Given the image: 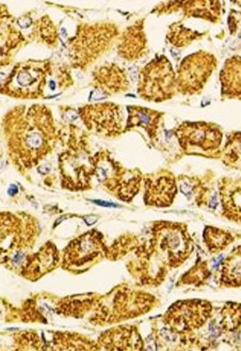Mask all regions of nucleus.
Here are the masks:
<instances>
[{
	"label": "nucleus",
	"instance_id": "obj_1",
	"mask_svg": "<svg viewBox=\"0 0 241 351\" xmlns=\"http://www.w3.org/2000/svg\"><path fill=\"white\" fill-rule=\"evenodd\" d=\"M3 130L9 156L21 172L38 166L55 147V121L44 105L15 107L3 118Z\"/></svg>",
	"mask_w": 241,
	"mask_h": 351
},
{
	"label": "nucleus",
	"instance_id": "obj_2",
	"mask_svg": "<svg viewBox=\"0 0 241 351\" xmlns=\"http://www.w3.org/2000/svg\"><path fill=\"white\" fill-rule=\"evenodd\" d=\"M157 302L158 300L147 291L120 285L104 298L99 297L91 322L105 326L131 319L150 312L157 306Z\"/></svg>",
	"mask_w": 241,
	"mask_h": 351
},
{
	"label": "nucleus",
	"instance_id": "obj_3",
	"mask_svg": "<svg viewBox=\"0 0 241 351\" xmlns=\"http://www.w3.org/2000/svg\"><path fill=\"white\" fill-rule=\"evenodd\" d=\"M120 32L112 23L82 24L68 41V53L75 68L86 70L106 53L114 41H118Z\"/></svg>",
	"mask_w": 241,
	"mask_h": 351
},
{
	"label": "nucleus",
	"instance_id": "obj_4",
	"mask_svg": "<svg viewBox=\"0 0 241 351\" xmlns=\"http://www.w3.org/2000/svg\"><path fill=\"white\" fill-rule=\"evenodd\" d=\"M91 162L99 184L118 200L131 202L140 191L141 184L144 180L140 170L124 168L107 151L93 155Z\"/></svg>",
	"mask_w": 241,
	"mask_h": 351
},
{
	"label": "nucleus",
	"instance_id": "obj_5",
	"mask_svg": "<svg viewBox=\"0 0 241 351\" xmlns=\"http://www.w3.org/2000/svg\"><path fill=\"white\" fill-rule=\"evenodd\" d=\"M149 243L169 268L179 267L190 258L193 251L188 228L181 222H154Z\"/></svg>",
	"mask_w": 241,
	"mask_h": 351
},
{
	"label": "nucleus",
	"instance_id": "obj_6",
	"mask_svg": "<svg viewBox=\"0 0 241 351\" xmlns=\"http://www.w3.org/2000/svg\"><path fill=\"white\" fill-rule=\"evenodd\" d=\"M49 61H25L18 63L1 82V93L15 99L41 97L51 76Z\"/></svg>",
	"mask_w": 241,
	"mask_h": 351
},
{
	"label": "nucleus",
	"instance_id": "obj_7",
	"mask_svg": "<svg viewBox=\"0 0 241 351\" xmlns=\"http://www.w3.org/2000/svg\"><path fill=\"white\" fill-rule=\"evenodd\" d=\"M174 135L186 155L220 159L222 157L223 132L214 123L183 122Z\"/></svg>",
	"mask_w": 241,
	"mask_h": 351
},
{
	"label": "nucleus",
	"instance_id": "obj_8",
	"mask_svg": "<svg viewBox=\"0 0 241 351\" xmlns=\"http://www.w3.org/2000/svg\"><path fill=\"white\" fill-rule=\"evenodd\" d=\"M176 92V74L166 56H157L141 69L138 84V95L140 99L162 103L173 99Z\"/></svg>",
	"mask_w": 241,
	"mask_h": 351
},
{
	"label": "nucleus",
	"instance_id": "obj_9",
	"mask_svg": "<svg viewBox=\"0 0 241 351\" xmlns=\"http://www.w3.org/2000/svg\"><path fill=\"white\" fill-rule=\"evenodd\" d=\"M212 306L210 301L183 300L176 302L164 315V322L168 330L179 337H192L196 331L207 325L212 316Z\"/></svg>",
	"mask_w": 241,
	"mask_h": 351
},
{
	"label": "nucleus",
	"instance_id": "obj_10",
	"mask_svg": "<svg viewBox=\"0 0 241 351\" xmlns=\"http://www.w3.org/2000/svg\"><path fill=\"white\" fill-rule=\"evenodd\" d=\"M217 66V58L208 51H199L187 56L176 73L177 92L183 95L200 94Z\"/></svg>",
	"mask_w": 241,
	"mask_h": 351
},
{
	"label": "nucleus",
	"instance_id": "obj_11",
	"mask_svg": "<svg viewBox=\"0 0 241 351\" xmlns=\"http://www.w3.org/2000/svg\"><path fill=\"white\" fill-rule=\"evenodd\" d=\"M36 231L38 224L28 215L1 213V261L32 247Z\"/></svg>",
	"mask_w": 241,
	"mask_h": 351
},
{
	"label": "nucleus",
	"instance_id": "obj_12",
	"mask_svg": "<svg viewBox=\"0 0 241 351\" xmlns=\"http://www.w3.org/2000/svg\"><path fill=\"white\" fill-rule=\"evenodd\" d=\"M104 236L91 230L68 243L62 254V268L68 271L87 270L107 254Z\"/></svg>",
	"mask_w": 241,
	"mask_h": 351
},
{
	"label": "nucleus",
	"instance_id": "obj_13",
	"mask_svg": "<svg viewBox=\"0 0 241 351\" xmlns=\"http://www.w3.org/2000/svg\"><path fill=\"white\" fill-rule=\"evenodd\" d=\"M80 119L90 132L104 137H118L125 132L123 107L114 103H101L81 107Z\"/></svg>",
	"mask_w": 241,
	"mask_h": 351
},
{
	"label": "nucleus",
	"instance_id": "obj_14",
	"mask_svg": "<svg viewBox=\"0 0 241 351\" xmlns=\"http://www.w3.org/2000/svg\"><path fill=\"white\" fill-rule=\"evenodd\" d=\"M61 184L63 188L72 191H86L91 185L92 176H94V168L92 166L91 157L84 151L63 152L59 157Z\"/></svg>",
	"mask_w": 241,
	"mask_h": 351
},
{
	"label": "nucleus",
	"instance_id": "obj_15",
	"mask_svg": "<svg viewBox=\"0 0 241 351\" xmlns=\"http://www.w3.org/2000/svg\"><path fill=\"white\" fill-rule=\"evenodd\" d=\"M144 203L150 207H169L177 193V178L171 171L162 169L145 176Z\"/></svg>",
	"mask_w": 241,
	"mask_h": 351
},
{
	"label": "nucleus",
	"instance_id": "obj_16",
	"mask_svg": "<svg viewBox=\"0 0 241 351\" xmlns=\"http://www.w3.org/2000/svg\"><path fill=\"white\" fill-rule=\"evenodd\" d=\"M118 57L129 62L140 60L149 55L147 36L144 32V19L137 21L118 36L116 41Z\"/></svg>",
	"mask_w": 241,
	"mask_h": 351
},
{
	"label": "nucleus",
	"instance_id": "obj_17",
	"mask_svg": "<svg viewBox=\"0 0 241 351\" xmlns=\"http://www.w3.org/2000/svg\"><path fill=\"white\" fill-rule=\"evenodd\" d=\"M92 84L94 87V91L92 94H99V99H101L127 91L131 82L128 80L125 69L110 63L97 69L93 72Z\"/></svg>",
	"mask_w": 241,
	"mask_h": 351
},
{
	"label": "nucleus",
	"instance_id": "obj_18",
	"mask_svg": "<svg viewBox=\"0 0 241 351\" xmlns=\"http://www.w3.org/2000/svg\"><path fill=\"white\" fill-rule=\"evenodd\" d=\"M222 3L220 1H170L155 8L160 14L183 11L185 17H196L208 22L218 23L221 20Z\"/></svg>",
	"mask_w": 241,
	"mask_h": 351
},
{
	"label": "nucleus",
	"instance_id": "obj_19",
	"mask_svg": "<svg viewBox=\"0 0 241 351\" xmlns=\"http://www.w3.org/2000/svg\"><path fill=\"white\" fill-rule=\"evenodd\" d=\"M61 261L62 255H60L57 247L53 243H47L40 249L39 252L28 254L21 274L30 281H36L57 268Z\"/></svg>",
	"mask_w": 241,
	"mask_h": 351
},
{
	"label": "nucleus",
	"instance_id": "obj_20",
	"mask_svg": "<svg viewBox=\"0 0 241 351\" xmlns=\"http://www.w3.org/2000/svg\"><path fill=\"white\" fill-rule=\"evenodd\" d=\"M97 345L104 350H143L144 343L137 327L120 326L104 332L99 337Z\"/></svg>",
	"mask_w": 241,
	"mask_h": 351
},
{
	"label": "nucleus",
	"instance_id": "obj_21",
	"mask_svg": "<svg viewBox=\"0 0 241 351\" xmlns=\"http://www.w3.org/2000/svg\"><path fill=\"white\" fill-rule=\"evenodd\" d=\"M218 188L222 216L229 221L241 224V178H220Z\"/></svg>",
	"mask_w": 241,
	"mask_h": 351
},
{
	"label": "nucleus",
	"instance_id": "obj_22",
	"mask_svg": "<svg viewBox=\"0 0 241 351\" xmlns=\"http://www.w3.org/2000/svg\"><path fill=\"white\" fill-rule=\"evenodd\" d=\"M127 111L125 132L139 128L147 132L150 139L154 140L158 136L164 118V112L141 106H127Z\"/></svg>",
	"mask_w": 241,
	"mask_h": 351
},
{
	"label": "nucleus",
	"instance_id": "obj_23",
	"mask_svg": "<svg viewBox=\"0 0 241 351\" xmlns=\"http://www.w3.org/2000/svg\"><path fill=\"white\" fill-rule=\"evenodd\" d=\"M220 82L222 99L241 101L240 56H233L225 61L220 72Z\"/></svg>",
	"mask_w": 241,
	"mask_h": 351
},
{
	"label": "nucleus",
	"instance_id": "obj_24",
	"mask_svg": "<svg viewBox=\"0 0 241 351\" xmlns=\"http://www.w3.org/2000/svg\"><path fill=\"white\" fill-rule=\"evenodd\" d=\"M181 193L189 200L196 202V206L217 207V195H212V188L203 183L202 180L196 176H181L177 178Z\"/></svg>",
	"mask_w": 241,
	"mask_h": 351
},
{
	"label": "nucleus",
	"instance_id": "obj_25",
	"mask_svg": "<svg viewBox=\"0 0 241 351\" xmlns=\"http://www.w3.org/2000/svg\"><path fill=\"white\" fill-rule=\"evenodd\" d=\"M210 322V332L216 337L223 333L236 331L241 326L240 303H225L219 312L216 314L212 312Z\"/></svg>",
	"mask_w": 241,
	"mask_h": 351
},
{
	"label": "nucleus",
	"instance_id": "obj_26",
	"mask_svg": "<svg viewBox=\"0 0 241 351\" xmlns=\"http://www.w3.org/2000/svg\"><path fill=\"white\" fill-rule=\"evenodd\" d=\"M218 281L220 287H241V245L231 251L222 262Z\"/></svg>",
	"mask_w": 241,
	"mask_h": 351
},
{
	"label": "nucleus",
	"instance_id": "obj_27",
	"mask_svg": "<svg viewBox=\"0 0 241 351\" xmlns=\"http://www.w3.org/2000/svg\"><path fill=\"white\" fill-rule=\"evenodd\" d=\"M99 298V297L97 295L94 296L84 295V296L72 297V298L68 297L61 300L57 311L64 315L82 317L86 313L91 311L92 308H94Z\"/></svg>",
	"mask_w": 241,
	"mask_h": 351
},
{
	"label": "nucleus",
	"instance_id": "obj_28",
	"mask_svg": "<svg viewBox=\"0 0 241 351\" xmlns=\"http://www.w3.org/2000/svg\"><path fill=\"white\" fill-rule=\"evenodd\" d=\"M55 343L53 348L55 350H97L99 345L93 343L91 339L81 335H70V333H55Z\"/></svg>",
	"mask_w": 241,
	"mask_h": 351
},
{
	"label": "nucleus",
	"instance_id": "obj_29",
	"mask_svg": "<svg viewBox=\"0 0 241 351\" xmlns=\"http://www.w3.org/2000/svg\"><path fill=\"white\" fill-rule=\"evenodd\" d=\"M203 237H204V243H205L208 251L212 254H218V253L222 252L235 241L233 234L229 233L227 230L219 229L215 226H206L204 233H203Z\"/></svg>",
	"mask_w": 241,
	"mask_h": 351
},
{
	"label": "nucleus",
	"instance_id": "obj_30",
	"mask_svg": "<svg viewBox=\"0 0 241 351\" xmlns=\"http://www.w3.org/2000/svg\"><path fill=\"white\" fill-rule=\"evenodd\" d=\"M221 158L227 168L241 171V132H229L227 135Z\"/></svg>",
	"mask_w": 241,
	"mask_h": 351
},
{
	"label": "nucleus",
	"instance_id": "obj_31",
	"mask_svg": "<svg viewBox=\"0 0 241 351\" xmlns=\"http://www.w3.org/2000/svg\"><path fill=\"white\" fill-rule=\"evenodd\" d=\"M204 36H205V34H201V32L189 29L187 27L183 26L181 23L177 22L174 23L169 27L168 34H166V40L174 47L183 49V47H187L193 42L196 41V40L202 39Z\"/></svg>",
	"mask_w": 241,
	"mask_h": 351
},
{
	"label": "nucleus",
	"instance_id": "obj_32",
	"mask_svg": "<svg viewBox=\"0 0 241 351\" xmlns=\"http://www.w3.org/2000/svg\"><path fill=\"white\" fill-rule=\"evenodd\" d=\"M9 15H1V59L22 41V34L8 22Z\"/></svg>",
	"mask_w": 241,
	"mask_h": 351
},
{
	"label": "nucleus",
	"instance_id": "obj_33",
	"mask_svg": "<svg viewBox=\"0 0 241 351\" xmlns=\"http://www.w3.org/2000/svg\"><path fill=\"white\" fill-rule=\"evenodd\" d=\"M208 277H210V268H208L207 263L198 262L187 274H183L179 284L201 287L205 283Z\"/></svg>",
	"mask_w": 241,
	"mask_h": 351
},
{
	"label": "nucleus",
	"instance_id": "obj_34",
	"mask_svg": "<svg viewBox=\"0 0 241 351\" xmlns=\"http://www.w3.org/2000/svg\"><path fill=\"white\" fill-rule=\"evenodd\" d=\"M36 32L39 34L40 39L47 45H55L58 39V32L53 23L49 20V16L42 17L38 22Z\"/></svg>",
	"mask_w": 241,
	"mask_h": 351
}]
</instances>
